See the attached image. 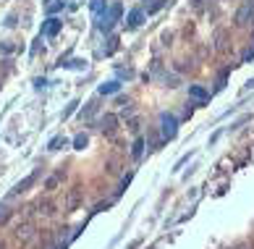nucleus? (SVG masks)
<instances>
[{
	"label": "nucleus",
	"instance_id": "4",
	"mask_svg": "<svg viewBox=\"0 0 254 249\" xmlns=\"http://www.w3.org/2000/svg\"><path fill=\"white\" fill-rule=\"evenodd\" d=\"M32 236H34V223H32V220H26L24 226L16 228V239H18V242H29Z\"/></svg>",
	"mask_w": 254,
	"mask_h": 249
},
{
	"label": "nucleus",
	"instance_id": "12",
	"mask_svg": "<svg viewBox=\"0 0 254 249\" xmlns=\"http://www.w3.org/2000/svg\"><path fill=\"white\" fill-rule=\"evenodd\" d=\"M8 218H11V207H8V205H0V223H5Z\"/></svg>",
	"mask_w": 254,
	"mask_h": 249
},
{
	"label": "nucleus",
	"instance_id": "6",
	"mask_svg": "<svg viewBox=\"0 0 254 249\" xmlns=\"http://www.w3.org/2000/svg\"><path fill=\"white\" fill-rule=\"evenodd\" d=\"M118 16H121V5L116 3V5H113V8H110V13H108V18H102V24H100V26H102V29H105V32H108V29H110V26H113V24H116V21H118Z\"/></svg>",
	"mask_w": 254,
	"mask_h": 249
},
{
	"label": "nucleus",
	"instance_id": "17",
	"mask_svg": "<svg viewBox=\"0 0 254 249\" xmlns=\"http://www.w3.org/2000/svg\"><path fill=\"white\" fill-rule=\"evenodd\" d=\"M34 249H40V247H34Z\"/></svg>",
	"mask_w": 254,
	"mask_h": 249
},
{
	"label": "nucleus",
	"instance_id": "8",
	"mask_svg": "<svg viewBox=\"0 0 254 249\" xmlns=\"http://www.w3.org/2000/svg\"><path fill=\"white\" fill-rule=\"evenodd\" d=\"M58 29H61V21H58V18H50V21L45 24V34H48V37L58 34Z\"/></svg>",
	"mask_w": 254,
	"mask_h": 249
},
{
	"label": "nucleus",
	"instance_id": "9",
	"mask_svg": "<svg viewBox=\"0 0 254 249\" xmlns=\"http://www.w3.org/2000/svg\"><path fill=\"white\" fill-rule=\"evenodd\" d=\"M139 24H142V11H131L128 13V26L134 29V26H139Z\"/></svg>",
	"mask_w": 254,
	"mask_h": 249
},
{
	"label": "nucleus",
	"instance_id": "3",
	"mask_svg": "<svg viewBox=\"0 0 254 249\" xmlns=\"http://www.w3.org/2000/svg\"><path fill=\"white\" fill-rule=\"evenodd\" d=\"M160 123H163V137L173 139L176 137V118L168 116V113H163V116H160Z\"/></svg>",
	"mask_w": 254,
	"mask_h": 249
},
{
	"label": "nucleus",
	"instance_id": "10",
	"mask_svg": "<svg viewBox=\"0 0 254 249\" xmlns=\"http://www.w3.org/2000/svg\"><path fill=\"white\" fill-rule=\"evenodd\" d=\"M118 87H121L118 82H110V84H102L100 92H102V94H113V92H118Z\"/></svg>",
	"mask_w": 254,
	"mask_h": 249
},
{
	"label": "nucleus",
	"instance_id": "14",
	"mask_svg": "<svg viewBox=\"0 0 254 249\" xmlns=\"http://www.w3.org/2000/svg\"><path fill=\"white\" fill-rule=\"evenodd\" d=\"M73 145H76V150H84L87 147V134H79V137L73 139Z\"/></svg>",
	"mask_w": 254,
	"mask_h": 249
},
{
	"label": "nucleus",
	"instance_id": "13",
	"mask_svg": "<svg viewBox=\"0 0 254 249\" xmlns=\"http://www.w3.org/2000/svg\"><path fill=\"white\" fill-rule=\"evenodd\" d=\"M142 147H144V139H136V142H134V150H131V155L139 158V155H142Z\"/></svg>",
	"mask_w": 254,
	"mask_h": 249
},
{
	"label": "nucleus",
	"instance_id": "7",
	"mask_svg": "<svg viewBox=\"0 0 254 249\" xmlns=\"http://www.w3.org/2000/svg\"><path fill=\"white\" fill-rule=\"evenodd\" d=\"M102 131H105L108 137H113V134H116V116H110V113H108V116L102 118Z\"/></svg>",
	"mask_w": 254,
	"mask_h": 249
},
{
	"label": "nucleus",
	"instance_id": "16",
	"mask_svg": "<svg viewBox=\"0 0 254 249\" xmlns=\"http://www.w3.org/2000/svg\"><path fill=\"white\" fill-rule=\"evenodd\" d=\"M58 186V178H48V189H55Z\"/></svg>",
	"mask_w": 254,
	"mask_h": 249
},
{
	"label": "nucleus",
	"instance_id": "11",
	"mask_svg": "<svg viewBox=\"0 0 254 249\" xmlns=\"http://www.w3.org/2000/svg\"><path fill=\"white\" fill-rule=\"evenodd\" d=\"M189 92H191V97H196V100H207V92L202 87H191Z\"/></svg>",
	"mask_w": 254,
	"mask_h": 249
},
{
	"label": "nucleus",
	"instance_id": "5",
	"mask_svg": "<svg viewBox=\"0 0 254 249\" xmlns=\"http://www.w3.org/2000/svg\"><path fill=\"white\" fill-rule=\"evenodd\" d=\"M37 176H40V173H32V176H26L24 181H18V184L11 189V194H13V197H16V194H24V191H26V189H29V186L34 184V181H37Z\"/></svg>",
	"mask_w": 254,
	"mask_h": 249
},
{
	"label": "nucleus",
	"instance_id": "1",
	"mask_svg": "<svg viewBox=\"0 0 254 249\" xmlns=\"http://www.w3.org/2000/svg\"><path fill=\"white\" fill-rule=\"evenodd\" d=\"M79 202H81V186H71V189H68V194H65V205H63V210H65V213H73V210L79 207Z\"/></svg>",
	"mask_w": 254,
	"mask_h": 249
},
{
	"label": "nucleus",
	"instance_id": "2",
	"mask_svg": "<svg viewBox=\"0 0 254 249\" xmlns=\"http://www.w3.org/2000/svg\"><path fill=\"white\" fill-rule=\"evenodd\" d=\"M252 16H254V0H247L236 13V26H247Z\"/></svg>",
	"mask_w": 254,
	"mask_h": 249
},
{
	"label": "nucleus",
	"instance_id": "15",
	"mask_svg": "<svg viewBox=\"0 0 254 249\" xmlns=\"http://www.w3.org/2000/svg\"><path fill=\"white\" fill-rule=\"evenodd\" d=\"M61 145L65 147V139H61V137H58V139H53V142H50V150H58Z\"/></svg>",
	"mask_w": 254,
	"mask_h": 249
}]
</instances>
